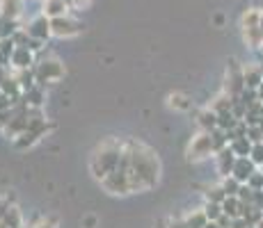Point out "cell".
I'll return each instance as SVG.
<instances>
[{
    "mask_svg": "<svg viewBox=\"0 0 263 228\" xmlns=\"http://www.w3.org/2000/svg\"><path fill=\"white\" fill-rule=\"evenodd\" d=\"M242 82L247 85V87H252V89H256L259 85L263 82V73L259 69H252V67H247L245 71H242Z\"/></svg>",
    "mask_w": 263,
    "mask_h": 228,
    "instance_id": "11",
    "label": "cell"
},
{
    "mask_svg": "<svg viewBox=\"0 0 263 228\" xmlns=\"http://www.w3.org/2000/svg\"><path fill=\"white\" fill-rule=\"evenodd\" d=\"M204 228H220V226H217V224H206Z\"/></svg>",
    "mask_w": 263,
    "mask_h": 228,
    "instance_id": "29",
    "label": "cell"
},
{
    "mask_svg": "<svg viewBox=\"0 0 263 228\" xmlns=\"http://www.w3.org/2000/svg\"><path fill=\"white\" fill-rule=\"evenodd\" d=\"M69 0H44V5H42V12H44V16H48V18H58V16H67V12H69Z\"/></svg>",
    "mask_w": 263,
    "mask_h": 228,
    "instance_id": "6",
    "label": "cell"
},
{
    "mask_svg": "<svg viewBox=\"0 0 263 228\" xmlns=\"http://www.w3.org/2000/svg\"><path fill=\"white\" fill-rule=\"evenodd\" d=\"M119 160H121V151L112 144H105L103 149L99 151V155L94 158L92 162V169H94V176L99 180H103L108 174H112L115 169L119 167Z\"/></svg>",
    "mask_w": 263,
    "mask_h": 228,
    "instance_id": "1",
    "label": "cell"
},
{
    "mask_svg": "<svg viewBox=\"0 0 263 228\" xmlns=\"http://www.w3.org/2000/svg\"><path fill=\"white\" fill-rule=\"evenodd\" d=\"M0 228H9V226L7 224H0Z\"/></svg>",
    "mask_w": 263,
    "mask_h": 228,
    "instance_id": "30",
    "label": "cell"
},
{
    "mask_svg": "<svg viewBox=\"0 0 263 228\" xmlns=\"http://www.w3.org/2000/svg\"><path fill=\"white\" fill-rule=\"evenodd\" d=\"M242 28H259L261 25V12L259 9H247L245 14H242Z\"/></svg>",
    "mask_w": 263,
    "mask_h": 228,
    "instance_id": "14",
    "label": "cell"
},
{
    "mask_svg": "<svg viewBox=\"0 0 263 228\" xmlns=\"http://www.w3.org/2000/svg\"><path fill=\"white\" fill-rule=\"evenodd\" d=\"M213 153V137L209 133H201L197 135L195 139L190 141V149H188V158L190 160H204Z\"/></svg>",
    "mask_w": 263,
    "mask_h": 228,
    "instance_id": "2",
    "label": "cell"
},
{
    "mask_svg": "<svg viewBox=\"0 0 263 228\" xmlns=\"http://www.w3.org/2000/svg\"><path fill=\"white\" fill-rule=\"evenodd\" d=\"M261 39H263V25H261Z\"/></svg>",
    "mask_w": 263,
    "mask_h": 228,
    "instance_id": "31",
    "label": "cell"
},
{
    "mask_svg": "<svg viewBox=\"0 0 263 228\" xmlns=\"http://www.w3.org/2000/svg\"><path fill=\"white\" fill-rule=\"evenodd\" d=\"M28 32V37H37V39H46L48 34H50V18L48 16H39V18H34L32 23H30V28L25 30Z\"/></svg>",
    "mask_w": 263,
    "mask_h": 228,
    "instance_id": "7",
    "label": "cell"
},
{
    "mask_svg": "<svg viewBox=\"0 0 263 228\" xmlns=\"http://www.w3.org/2000/svg\"><path fill=\"white\" fill-rule=\"evenodd\" d=\"M224 196H227L224 190H213V194L209 192V201H224Z\"/></svg>",
    "mask_w": 263,
    "mask_h": 228,
    "instance_id": "23",
    "label": "cell"
},
{
    "mask_svg": "<svg viewBox=\"0 0 263 228\" xmlns=\"http://www.w3.org/2000/svg\"><path fill=\"white\" fill-rule=\"evenodd\" d=\"M240 208H242V201L238 199V196H229V199L222 201V212L229 215V217H240L242 215Z\"/></svg>",
    "mask_w": 263,
    "mask_h": 228,
    "instance_id": "10",
    "label": "cell"
},
{
    "mask_svg": "<svg viewBox=\"0 0 263 228\" xmlns=\"http://www.w3.org/2000/svg\"><path fill=\"white\" fill-rule=\"evenodd\" d=\"M62 73H64L62 64L55 62V59H50V62H44L42 67H39L37 78H39V82H53V80L62 78Z\"/></svg>",
    "mask_w": 263,
    "mask_h": 228,
    "instance_id": "5",
    "label": "cell"
},
{
    "mask_svg": "<svg viewBox=\"0 0 263 228\" xmlns=\"http://www.w3.org/2000/svg\"><path fill=\"white\" fill-rule=\"evenodd\" d=\"M170 105L176 110H190V100H188V96H183V94H172Z\"/></svg>",
    "mask_w": 263,
    "mask_h": 228,
    "instance_id": "16",
    "label": "cell"
},
{
    "mask_svg": "<svg viewBox=\"0 0 263 228\" xmlns=\"http://www.w3.org/2000/svg\"><path fill=\"white\" fill-rule=\"evenodd\" d=\"M238 182H240V180H236L234 176H231V178L224 182V192H227V196H238V192H236V190H238Z\"/></svg>",
    "mask_w": 263,
    "mask_h": 228,
    "instance_id": "20",
    "label": "cell"
},
{
    "mask_svg": "<svg viewBox=\"0 0 263 228\" xmlns=\"http://www.w3.org/2000/svg\"><path fill=\"white\" fill-rule=\"evenodd\" d=\"M80 30H83V25L78 21H73V18H69V16L50 18V34H55V37H73V34H78Z\"/></svg>",
    "mask_w": 263,
    "mask_h": 228,
    "instance_id": "4",
    "label": "cell"
},
{
    "mask_svg": "<svg viewBox=\"0 0 263 228\" xmlns=\"http://www.w3.org/2000/svg\"><path fill=\"white\" fill-rule=\"evenodd\" d=\"M103 187L112 194H128L130 192V180H128V174L124 169H115L112 174H108L103 178Z\"/></svg>",
    "mask_w": 263,
    "mask_h": 228,
    "instance_id": "3",
    "label": "cell"
},
{
    "mask_svg": "<svg viewBox=\"0 0 263 228\" xmlns=\"http://www.w3.org/2000/svg\"><path fill=\"white\" fill-rule=\"evenodd\" d=\"M199 126H201V128H206V130L215 128V126H217V114H215V112H204V114H199Z\"/></svg>",
    "mask_w": 263,
    "mask_h": 228,
    "instance_id": "17",
    "label": "cell"
},
{
    "mask_svg": "<svg viewBox=\"0 0 263 228\" xmlns=\"http://www.w3.org/2000/svg\"><path fill=\"white\" fill-rule=\"evenodd\" d=\"M0 12H3V16H5V18L14 21V18L21 16V12H23V3H21V0H0Z\"/></svg>",
    "mask_w": 263,
    "mask_h": 228,
    "instance_id": "8",
    "label": "cell"
},
{
    "mask_svg": "<svg viewBox=\"0 0 263 228\" xmlns=\"http://www.w3.org/2000/svg\"><path fill=\"white\" fill-rule=\"evenodd\" d=\"M259 96H261V98H263V82L259 85Z\"/></svg>",
    "mask_w": 263,
    "mask_h": 228,
    "instance_id": "28",
    "label": "cell"
},
{
    "mask_svg": "<svg viewBox=\"0 0 263 228\" xmlns=\"http://www.w3.org/2000/svg\"><path fill=\"white\" fill-rule=\"evenodd\" d=\"M252 164H254V162H247V160H242V158H238L236 160V164H234V171H231V174H234V178L236 180H250V176L254 174V171H252Z\"/></svg>",
    "mask_w": 263,
    "mask_h": 228,
    "instance_id": "9",
    "label": "cell"
},
{
    "mask_svg": "<svg viewBox=\"0 0 263 228\" xmlns=\"http://www.w3.org/2000/svg\"><path fill=\"white\" fill-rule=\"evenodd\" d=\"M261 73H263V69H261Z\"/></svg>",
    "mask_w": 263,
    "mask_h": 228,
    "instance_id": "33",
    "label": "cell"
},
{
    "mask_svg": "<svg viewBox=\"0 0 263 228\" xmlns=\"http://www.w3.org/2000/svg\"><path fill=\"white\" fill-rule=\"evenodd\" d=\"M12 62L16 64L18 69H25L30 62H32V55H30V50L25 48V46H18V48L12 53Z\"/></svg>",
    "mask_w": 263,
    "mask_h": 228,
    "instance_id": "12",
    "label": "cell"
},
{
    "mask_svg": "<svg viewBox=\"0 0 263 228\" xmlns=\"http://www.w3.org/2000/svg\"><path fill=\"white\" fill-rule=\"evenodd\" d=\"M206 219H209V217H206V212H195L192 217H188V226L190 228H204Z\"/></svg>",
    "mask_w": 263,
    "mask_h": 228,
    "instance_id": "18",
    "label": "cell"
},
{
    "mask_svg": "<svg viewBox=\"0 0 263 228\" xmlns=\"http://www.w3.org/2000/svg\"><path fill=\"white\" fill-rule=\"evenodd\" d=\"M7 96H5V94H0V110H5V108H9V103H7Z\"/></svg>",
    "mask_w": 263,
    "mask_h": 228,
    "instance_id": "26",
    "label": "cell"
},
{
    "mask_svg": "<svg viewBox=\"0 0 263 228\" xmlns=\"http://www.w3.org/2000/svg\"><path fill=\"white\" fill-rule=\"evenodd\" d=\"M234 164H236L234 151H224V153L220 155V171L224 176H229V171H234Z\"/></svg>",
    "mask_w": 263,
    "mask_h": 228,
    "instance_id": "15",
    "label": "cell"
},
{
    "mask_svg": "<svg viewBox=\"0 0 263 228\" xmlns=\"http://www.w3.org/2000/svg\"><path fill=\"white\" fill-rule=\"evenodd\" d=\"M206 217H209V219H213V221H217L220 219V215H222V203H213V201H211V205L206 208Z\"/></svg>",
    "mask_w": 263,
    "mask_h": 228,
    "instance_id": "19",
    "label": "cell"
},
{
    "mask_svg": "<svg viewBox=\"0 0 263 228\" xmlns=\"http://www.w3.org/2000/svg\"><path fill=\"white\" fill-rule=\"evenodd\" d=\"M250 153H252V162L254 164H263V144H254Z\"/></svg>",
    "mask_w": 263,
    "mask_h": 228,
    "instance_id": "21",
    "label": "cell"
},
{
    "mask_svg": "<svg viewBox=\"0 0 263 228\" xmlns=\"http://www.w3.org/2000/svg\"><path fill=\"white\" fill-rule=\"evenodd\" d=\"M261 25H263V12H261Z\"/></svg>",
    "mask_w": 263,
    "mask_h": 228,
    "instance_id": "32",
    "label": "cell"
},
{
    "mask_svg": "<svg viewBox=\"0 0 263 228\" xmlns=\"http://www.w3.org/2000/svg\"><path fill=\"white\" fill-rule=\"evenodd\" d=\"M242 34H245V42L250 48H259V46L263 44L261 39V25L259 28H242Z\"/></svg>",
    "mask_w": 263,
    "mask_h": 228,
    "instance_id": "13",
    "label": "cell"
},
{
    "mask_svg": "<svg viewBox=\"0 0 263 228\" xmlns=\"http://www.w3.org/2000/svg\"><path fill=\"white\" fill-rule=\"evenodd\" d=\"M234 228H250V224H247V219L245 221H236Z\"/></svg>",
    "mask_w": 263,
    "mask_h": 228,
    "instance_id": "27",
    "label": "cell"
},
{
    "mask_svg": "<svg viewBox=\"0 0 263 228\" xmlns=\"http://www.w3.org/2000/svg\"><path fill=\"white\" fill-rule=\"evenodd\" d=\"M5 224H7L9 228H18V212H16V208H12V210H9V215H5Z\"/></svg>",
    "mask_w": 263,
    "mask_h": 228,
    "instance_id": "22",
    "label": "cell"
},
{
    "mask_svg": "<svg viewBox=\"0 0 263 228\" xmlns=\"http://www.w3.org/2000/svg\"><path fill=\"white\" fill-rule=\"evenodd\" d=\"M69 3H71L73 7H85V5H89V0H69Z\"/></svg>",
    "mask_w": 263,
    "mask_h": 228,
    "instance_id": "25",
    "label": "cell"
},
{
    "mask_svg": "<svg viewBox=\"0 0 263 228\" xmlns=\"http://www.w3.org/2000/svg\"><path fill=\"white\" fill-rule=\"evenodd\" d=\"M250 178H252V185H254V187H256V190H259V187L263 185V174H259V176H254V174H252V176H250Z\"/></svg>",
    "mask_w": 263,
    "mask_h": 228,
    "instance_id": "24",
    "label": "cell"
}]
</instances>
